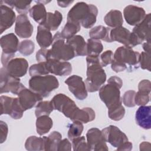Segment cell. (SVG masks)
I'll use <instances>...</instances> for the list:
<instances>
[{
	"instance_id": "obj_1",
	"label": "cell",
	"mask_w": 151,
	"mask_h": 151,
	"mask_svg": "<svg viewBox=\"0 0 151 151\" xmlns=\"http://www.w3.org/2000/svg\"><path fill=\"white\" fill-rule=\"evenodd\" d=\"M97 14L98 9L94 5L78 2L68 11L67 21L78 23L88 29L91 28L96 23Z\"/></svg>"
},
{
	"instance_id": "obj_2",
	"label": "cell",
	"mask_w": 151,
	"mask_h": 151,
	"mask_svg": "<svg viewBox=\"0 0 151 151\" xmlns=\"http://www.w3.org/2000/svg\"><path fill=\"white\" fill-rule=\"evenodd\" d=\"M87 78L85 84L87 91L93 93L98 91L106 80V74L100 64L99 56L87 55Z\"/></svg>"
},
{
	"instance_id": "obj_3",
	"label": "cell",
	"mask_w": 151,
	"mask_h": 151,
	"mask_svg": "<svg viewBox=\"0 0 151 151\" xmlns=\"http://www.w3.org/2000/svg\"><path fill=\"white\" fill-rule=\"evenodd\" d=\"M75 53L71 47L65 42V39L58 31L53 37L51 48L48 50L49 59H55L62 61H67L73 59Z\"/></svg>"
},
{
	"instance_id": "obj_4",
	"label": "cell",
	"mask_w": 151,
	"mask_h": 151,
	"mask_svg": "<svg viewBox=\"0 0 151 151\" xmlns=\"http://www.w3.org/2000/svg\"><path fill=\"white\" fill-rule=\"evenodd\" d=\"M59 86L57 78L52 75L31 77L29 80V87L34 92L39 94L43 98L48 97L54 90Z\"/></svg>"
},
{
	"instance_id": "obj_5",
	"label": "cell",
	"mask_w": 151,
	"mask_h": 151,
	"mask_svg": "<svg viewBox=\"0 0 151 151\" xmlns=\"http://www.w3.org/2000/svg\"><path fill=\"white\" fill-rule=\"evenodd\" d=\"M1 47L2 50L1 63L4 67L13 59L15 52L18 51L19 40L14 33H9L1 37L0 39Z\"/></svg>"
},
{
	"instance_id": "obj_6",
	"label": "cell",
	"mask_w": 151,
	"mask_h": 151,
	"mask_svg": "<svg viewBox=\"0 0 151 151\" xmlns=\"http://www.w3.org/2000/svg\"><path fill=\"white\" fill-rule=\"evenodd\" d=\"M110 38L111 42L117 41L123 44L125 47L131 48L142 43L133 32H131L129 29L122 26L111 29Z\"/></svg>"
},
{
	"instance_id": "obj_7",
	"label": "cell",
	"mask_w": 151,
	"mask_h": 151,
	"mask_svg": "<svg viewBox=\"0 0 151 151\" xmlns=\"http://www.w3.org/2000/svg\"><path fill=\"white\" fill-rule=\"evenodd\" d=\"M50 102L54 110H57L61 112L70 119L72 118L79 109L73 100L62 93H59L54 96Z\"/></svg>"
},
{
	"instance_id": "obj_8",
	"label": "cell",
	"mask_w": 151,
	"mask_h": 151,
	"mask_svg": "<svg viewBox=\"0 0 151 151\" xmlns=\"http://www.w3.org/2000/svg\"><path fill=\"white\" fill-rule=\"evenodd\" d=\"M99 90V97L108 109L122 104L120 88L117 87L108 83L101 86Z\"/></svg>"
},
{
	"instance_id": "obj_9",
	"label": "cell",
	"mask_w": 151,
	"mask_h": 151,
	"mask_svg": "<svg viewBox=\"0 0 151 151\" xmlns=\"http://www.w3.org/2000/svg\"><path fill=\"white\" fill-rule=\"evenodd\" d=\"M25 87L20 82L19 78L11 76L6 68L3 67L0 70V91L1 94L11 92L14 94H18Z\"/></svg>"
},
{
	"instance_id": "obj_10",
	"label": "cell",
	"mask_w": 151,
	"mask_h": 151,
	"mask_svg": "<svg viewBox=\"0 0 151 151\" xmlns=\"http://www.w3.org/2000/svg\"><path fill=\"white\" fill-rule=\"evenodd\" d=\"M140 53L133 51L132 48L125 46L120 47L113 54V60L127 64L132 68H137L139 66Z\"/></svg>"
},
{
	"instance_id": "obj_11",
	"label": "cell",
	"mask_w": 151,
	"mask_h": 151,
	"mask_svg": "<svg viewBox=\"0 0 151 151\" xmlns=\"http://www.w3.org/2000/svg\"><path fill=\"white\" fill-rule=\"evenodd\" d=\"M101 132L106 142L114 147L117 148L124 143L129 141L126 134L117 126L110 125L103 129Z\"/></svg>"
},
{
	"instance_id": "obj_12",
	"label": "cell",
	"mask_w": 151,
	"mask_h": 151,
	"mask_svg": "<svg viewBox=\"0 0 151 151\" xmlns=\"http://www.w3.org/2000/svg\"><path fill=\"white\" fill-rule=\"evenodd\" d=\"M87 143L90 150H108L106 142L101 130L94 127L89 129L86 133Z\"/></svg>"
},
{
	"instance_id": "obj_13",
	"label": "cell",
	"mask_w": 151,
	"mask_h": 151,
	"mask_svg": "<svg viewBox=\"0 0 151 151\" xmlns=\"http://www.w3.org/2000/svg\"><path fill=\"white\" fill-rule=\"evenodd\" d=\"M65 83L68 86L70 91L77 99L83 100L87 98V90L81 77L73 75L65 80Z\"/></svg>"
},
{
	"instance_id": "obj_14",
	"label": "cell",
	"mask_w": 151,
	"mask_h": 151,
	"mask_svg": "<svg viewBox=\"0 0 151 151\" xmlns=\"http://www.w3.org/2000/svg\"><path fill=\"white\" fill-rule=\"evenodd\" d=\"M18 96L19 103L24 111L32 109L37 102L40 101L43 99L39 94L26 87L18 94Z\"/></svg>"
},
{
	"instance_id": "obj_15",
	"label": "cell",
	"mask_w": 151,
	"mask_h": 151,
	"mask_svg": "<svg viewBox=\"0 0 151 151\" xmlns=\"http://www.w3.org/2000/svg\"><path fill=\"white\" fill-rule=\"evenodd\" d=\"M146 15L143 8L133 5L126 6L123 10V15L126 22L132 26H136L139 24Z\"/></svg>"
},
{
	"instance_id": "obj_16",
	"label": "cell",
	"mask_w": 151,
	"mask_h": 151,
	"mask_svg": "<svg viewBox=\"0 0 151 151\" xmlns=\"http://www.w3.org/2000/svg\"><path fill=\"white\" fill-rule=\"evenodd\" d=\"M45 64L48 72L55 76L64 77L70 75L72 71L71 64L68 61L50 58L45 62Z\"/></svg>"
},
{
	"instance_id": "obj_17",
	"label": "cell",
	"mask_w": 151,
	"mask_h": 151,
	"mask_svg": "<svg viewBox=\"0 0 151 151\" xmlns=\"http://www.w3.org/2000/svg\"><path fill=\"white\" fill-rule=\"evenodd\" d=\"M4 67L11 76L16 78H19L27 74L28 63L24 58H15L9 61Z\"/></svg>"
},
{
	"instance_id": "obj_18",
	"label": "cell",
	"mask_w": 151,
	"mask_h": 151,
	"mask_svg": "<svg viewBox=\"0 0 151 151\" xmlns=\"http://www.w3.org/2000/svg\"><path fill=\"white\" fill-rule=\"evenodd\" d=\"M34 27L27 14H20L17 16L15 25V32L21 38H29L33 32Z\"/></svg>"
},
{
	"instance_id": "obj_19",
	"label": "cell",
	"mask_w": 151,
	"mask_h": 151,
	"mask_svg": "<svg viewBox=\"0 0 151 151\" xmlns=\"http://www.w3.org/2000/svg\"><path fill=\"white\" fill-rule=\"evenodd\" d=\"M151 15L149 13L146 15L145 18L133 29V32L143 42V41H150V21Z\"/></svg>"
},
{
	"instance_id": "obj_20",
	"label": "cell",
	"mask_w": 151,
	"mask_h": 151,
	"mask_svg": "<svg viewBox=\"0 0 151 151\" xmlns=\"http://www.w3.org/2000/svg\"><path fill=\"white\" fill-rule=\"evenodd\" d=\"M0 29L1 34L9 28L16 21V15L12 8L3 4H1Z\"/></svg>"
},
{
	"instance_id": "obj_21",
	"label": "cell",
	"mask_w": 151,
	"mask_h": 151,
	"mask_svg": "<svg viewBox=\"0 0 151 151\" xmlns=\"http://www.w3.org/2000/svg\"><path fill=\"white\" fill-rule=\"evenodd\" d=\"M136 124L145 130L151 128V107L150 106H140L135 114Z\"/></svg>"
},
{
	"instance_id": "obj_22",
	"label": "cell",
	"mask_w": 151,
	"mask_h": 151,
	"mask_svg": "<svg viewBox=\"0 0 151 151\" xmlns=\"http://www.w3.org/2000/svg\"><path fill=\"white\" fill-rule=\"evenodd\" d=\"M74 51L76 56L87 55V42L80 35H76L66 40Z\"/></svg>"
},
{
	"instance_id": "obj_23",
	"label": "cell",
	"mask_w": 151,
	"mask_h": 151,
	"mask_svg": "<svg viewBox=\"0 0 151 151\" xmlns=\"http://www.w3.org/2000/svg\"><path fill=\"white\" fill-rule=\"evenodd\" d=\"M36 41L41 48H47L52 45L53 41L51 31L41 25L37 27Z\"/></svg>"
},
{
	"instance_id": "obj_24",
	"label": "cell",
	"mask_w": 151,
	"mask_h": 151,
	"mask_svg": "<svg viewBox=\"0 0 151 151\" xmlns=\"http://www.w3.org/2000/svg\"><path fill=\"white\" fill-rule=\"evenodd\" d=\"M63 21V15L58 11H55L54 13L47 12L46 19L41 25L50 31H55L60 25Z\"/></svg>"
},
{
	"instance_id": "obj_25",
	"label": "cell",
	"mask_w": 151,
	"mask_h": 151,
	"mask_svg": "<svg viewBox=\"0 0 151 151\" xmlns=\"http://www.w3.org/2000/svg\"><path fill=\"white\" fill-rule=\"evenodd\" d=\"M95 117V112L91 108L84 107L81 109H78L70 120L73 122L78 121L86 124L94 120Z\"/></svg>"
},
{
	"instance_id": "obj_26",
	"label": "cell",
	"mask_w": 151,
	"mask_h": 151,
	"mask_svg": "<svg viewBox=\"0 0 151 151\" xmlns=\"http://www.w3.org/2000/svg\"><path fill=\"white\" fill-rule=\"evenodd\" d=\"M104 21L110 28L120 27L123 24L122 14L119 10L111 9L104 17Z\"/></svg>"
},
{
	"instance_id": "obj_27",
	"label": "cell",
	"mask_w": 151,
	"mask_h": 151,
	"mask_svg": "<svg viewBox=\"0 0 151 151\" xmlns=\"http://www.w3.org/2000/svg\"><path fill=\"white\" fill-rule=\"evenodd\" d=\"M111 28L103 25H98L91 28L89 31L90 38L96 40H103L107 42H111L110 38Z\"/></svg>"
},
{
	"instance_id": "obj_28",
	"label": "cell",
	"mask_w": 151,
	"mask_h": 151,
	"mask_svg": "<svg viewBox=\"0 0 151 151\" xmlns=\"http://www.w3.org/2000/svg\"><path fill=\"white\" fill-rule=\"evenodd\" d=\"M30 17L39 25H42L47 17V12L44 4L37 3L34 5L29 11Z\"/></svg>"
},
{
	"instance_id": "obj_29",
	"label": "cell",
	"mask_w": 151,
	"mask_h": 151,
	"mask_svg": "<svg viewBox=\"0 0 151 151\" xmlns=\"http://www.w3.org/2000/svg\"><path fill=\"white\" fill-rule=\"evenodd\" d=\"M36 130L40 136L48 133L53 125V122L48 116L44 115L37 117L36 120Z\"/></svg>"
},
{
	"instance_id": "obj_30",
	"label": "cell",
	"mask_w": 151,
	"mask_h": 151,
	"mask_svg": "<svg viewBox=\"0 0 151 151\" xmlns=\"http://www.w3.org/2000/svg\"><path fill=\"white\" fill-rule=\"evenodd\" d=\"M25 147L29 151L45 150V140L42 137L31 136L28 137L25 143Z\"/></svg>"
},
{
	"instance_id": "obj_31",
	"label": "cell",
	"mask_w": 151,
	"mask_h": 151,
	"mask_svg": "<svg viewBox=\"0 0 151 151\" xmlns=\"http://www.w3.org/2000/svg\"><path fill=\"white\" fill-rule=\"evenodd\" d=\"M45 140V150H57L58 145L61 140V134L57 131H53L48 136H44Z\"/></svg>"
},
{
	"instance_id": "obj_32",
	"label": "cell",
	"mask_w": 151,
	"mask_h": 151,
	"mask_svg": "<svg viewBox=\"0 0 151 151\" xmlns=\"http://www.w3.org/2000/svg\"><path fill=\"white\" fill-rule=\"evenodd\" d=\"M5 4L9 5L11 8H14L20 14H27L29 11L30 5L32 2L31 1H5Z\"/></svg>"
},
{
	"instance_id": "obj_33",
	"label": "cell",
	"mask_w": 151,
	"mask_h": 151,
	"mask_svg": "<svg viewBox=\"0 0 151 151\" xmlns=\"http://www.w3.org/2000/svg\"><path fill=\"white\" fill-rule=\"evenodd\" d=\"M81 29V25L70 21H67L63 30L61 32V36L67 40L74 35Z\"/></svg>"
},
{
	"instance_id": "obj_34",
	"label": "cell",
	"mask_w": 151,
	"mask_h": 151,
	"mask_svg": "<svg viewBox=\"0 0 151 151\" xmlns=\"http://www.w3.org/2000/svg\"><path fill=\"white\" fill-rule=\"evenodd\" d=\"M103 50V46L100 40L89 38L87 42V55L99 56Z\"/></svg>"
},
{
	"instance_id": "obj_35",
	"label": "cell",
	"mask_w": 151,
	"mask_h": 151,
	"mask_svg": "<svg viewBox=\"0 0 151 151\" xmlns=\"http://www.w3.org/2000/svg\"><path fill=\"white\" fill-rule=\"evenodd\" d=\"M53 110L50 101H39L36 106L35 114L37 117L44 115L49 116Z\"/></svg>"
},
{
	"instance_id": "obj_36",
	"label": "cell",
	"mask_w": 151,
	"mask_h": 151,
	"mask_svg": "<svg viewBox=\"0 0 151 151\" xmlns=\"http://www.w3.org/2000/svg\"><path fill=\"white\" fill-rule=\"evenodd\" d=\"M48 72L45 63H38L32 65L29 68V74L31 77L48 75Z\"/></svg>"
},
{
	"instance_id": "obj_37",
	"label": "cell",
	"mask_w": 151,
	"mask_h": 151,
	"mask_svg": "<svg viewBox=\"0 0 151 151\" xmlns=\"http://www.w3.org/2000/svg\"><path fill=\"white\" fill-rule=\"evenodd\" d=\"M83 129L84 126L82 123L78 121L73 122L70 125L68 131V139L72 140L73 139L80 136L83 131Z\"/></svg>"
},
{
	"instance_id": "obj_38",
	"label": "cell",
	"mask_w": 151,
	"mask_h": 151,
	"mask_svg": "<svg viewBox=\"0 0 151 151\" xmlns=\"http://www.w3.org/2000/svg\"><path fill=\"white\" fill-rule=\"evenodd\" d=\"M35 50V44L30 40H25L22 41L19 45L18 51L23 55L28 56L33 53Z\"/></svg>"
},
{
	"instance_id": "obj_39",
	"label": "cell",
	"mask_w": 151,
	"mask_h": 151,
	"mask_svg": "<svg viewBox=\"0 0 151 151\" xmlns=\"http://www.w3.org/2000/svg\"><path fill=\"white\" fill-rule=\"evenodd\" d=\"M125 109L122 104L108 109V116L111 120L119 121L122 120L125 115Z\"/></svg>"
},
{
	"instance_id": "obj_40",
	"label": "cell",
	"mask_w": 151,
	"mask_h": 151,
	"mask_svg": "<svg viewBox=\"0 0 151 151\" xmlns=\"http://www.w3.org/2000/svg\"><path fill=\"white\" fill-rule=\"evenodd\" d=\"M24 110L22 109L18 98H14L9 116L14 119H20L23 116Z\"/></svg>"
},
{
	"instance_id": "obj_41",
	"label": "cell",
	"mask_w": 151,
	"mask_h": 151,
	"mask_svg": "<svg viewBox=\"0 0 151 151\" xmlns=\"http://www.w3.org/2000/svg\"><path fill=\"white\" fill-rule=\"evenodd\" d=\"M72 147L74 151L90 150L84 136L77 137L72 140Z\"/></svg>"
},
{
	"instance_id": "obj_42",
	"label": "cell",
	"mask_w": 151,
	"mask_h": 151,
	"mask_svg": "<svg viewBox=\"0 0 151 151\" xmlns=\"http://www.w3.org/2000/svg\"><path fill=\"white\" fill-rule=\"evenodd\" d=\"M14 98L6 96H1L0 97V102L1 106V114H9Z\"/></svg>"
},
{
	"instance_id": "obj_43",
	"label": "cell",
	"mask_w": 151,
	"mask_h": 151,
	"mask_svg": "<svg viewBox=\"0 0 151 151\" xmlns=\"http://www.w3.org/2000/svg\"><path fill=\"white\" fill-rule=\"evenodd\" d=\"M136 93L134 90H128L124 93L122 97V101L124 106L128 107H133L136 106L134 103Z\"/></svg>"
},
{
	"instance_id": "obj_44",
	"label": "cell",
	"mask_w": 151,
	"mask_h": 151,
	"mask_svg": "<svg viewBox=\"0 0 151 151\" xmlns=\"http://www.w3.org/2000/svg\"><path fill=\"white\" fill-rule=\"evenodd\" d=\"M150 94L142 93L138 91L137 93H136L135 97H134V103L136 105H137L139 106H145L150 101Z\"/></svg>"
},
{
	"instance_id": "obj_45",
	"label": "cell",
	"mask_w": 151,
	"mask_h": 151,
	"mask_svg": "<svg viewBox=\"0 0 151 151\" xmlns=\"http://www.w3.org/2000/svg\"><path fill=\"white\" fill-rule=\"evenodd\" d=\"M139 64L142 69L150 71V54L142 52L139 55Z\"/></svg>"
},
{
	"instance_id": "obj_46",
	"label": "cell",
	"mask_w": 151,
	"mask_h": 151,
	"mask_svg": "<svg viewBox=\"0 0 151 151\" xmlns=\"http://www.w3.org/2000/svg\"><path fill=\"white\" fill-rule=\"evenodd\" d=\"M100 63L102 67L111 64L113 61V52L111 50H106L99 56Z\"/></svg>"
},
{
	"instance_id": "obj_47",
	"label": "cell",
	"mask_w": 151,
	"mask_h": 151,
	"mask_svg": "<svg viewBox=\"0 0 151 151\" xmlns=\"http://www.w3.org/2000/svg\"><path fill=\"white\" fill-rule=\"evenodd\" d=\"M48 50L47 48H41L36 53V60L38 63H45L48 59Z\"/></svg>"
},
{
	"instance_id": "obj_48",
	"label": "cell",
	"mask_w": 151,
	"mask_h": 151,
	"mask_svg": "<svg viewBox=\"0 0 151 151\" xmlns=\"http://www.w3.org/2000/svg\"><path fill=\"white\" fill-rule=\"evenodd\" d=\"M138 90L142 93L150 94L151 83L149 80H143L138 84Z\"/></svg>"
},
{
	"instance_id": "obj_49",
	"label": "cell",
	"mask_w": 151,
	"mask_h": 151,
	"mask_svg": "<svg viewBox=\"0 0 151 151\" xmlns=\"http://www.w3.org/2000/svg\"><path fill=\"white\" fill-rule=\"evenodd\" d=\"M8 133V127L6 123L3 121H0V140L1 143H4Z\"/></svg>"
},
{
	"instance_id": "obj_50",
	"label": "cell",
	"mask_w": 151,
	"mask_h": 151,
	"mask_svg": "<svg viewBox=\"0 0 151 151\" xmlns=\"http://www.w3.org/2000/svg\"><path fill=\"white\" fill-rule=\"evenodd\" d=\"M111 69L116 73H120L127 69V66L122 63L113 60L111 64Z\"/></svg>"
},
{
	"instance_id": "obj_51",
	"label": "cell",
	"mask_w": 151,
	"mask_h": 151,
	"mask_svg": "<svg viewBox=\"0 0 151 151\" xmlns=\"http://www.w3.org/2000/svg\"><path fill=\"white\" fill-rule=\"evenodd\" d=\"M72 145L67 139H64L63 140H61L58 145L57 148V151H61V150H68L70 151L71 150Z\"/></svg>"
},
{
	"instance_id": "obj_52",
	"label": "cell",
	"mask_w": 151,
	"mask_h": 151,
	"mask_svg": "<svg viewBox=\"0 0 151 151\" xmlns=\"http://www.w3.org/2000/svg\"><path fill=\"white\" fill-rule=\"evenodd\" d=\"M107 83L109 84H113L116 87H117L119 88H121L123 86V81L122 80L117 76H112L110 77L109 80H107Z\"/></svg>"
},
{
	"instance_id": "obj_53",
	"label": "cell",
	"mask_w": 151,
	"mask_h": 151,
	"mask_svg": "<svg viewBox=\"0 0 151 151\" xmlns=\"http://www.w3.org/2000/svg\"><path fill=\"white\" fill-rule=\"evenodd\" d=\"M132 143L129 141L124 143L122 145L117 148V150H131L132 149Z\"/></svg>"
},
{
	"instance_id": "obj_54",
	"label": "cell",
	"mask_w": 151,
	"mask_h": 151,
	"mask_svg": "<svg viewBox=\"0 0 151 151\" xmlns=\"http://www.w3.org/2000/svg\"><path fill=\"white\" fill-rule=\"evenodd\" d=\"M140 150H150V143L147 142H143L140 144Z\"/></svg>"
},
{
	"instance_id": "obj_55",
	"label": "cell",
	"mask_w": 151,
	"mask_h": 151,
	"mask_svg": "<svg viewBox=\"0 0 151 151\" xmlns=\"http://www.w3.org/2000/svg\"><path fill=\"white\" fill-rule=\"evenodd\" d=\"M143 49L145 52L150 54V41H146L143 44Z\"/></svg>"
},
{
	"instance_id": "obj_56",
	"label": "cell",
	"mask_w": 151,
	"mask_h": 151,
	"mask_svg": "<svg viewBox=\"0 0 151 151\" xmlns=\"http://www.w3.org/2000/svg\"><path fill=\"white\" fill-rule=\"evenodd\" d=\"M73 2V1H57L58 6L63 7V8L68 6Z\"/></svg>"
}]
</instances>
